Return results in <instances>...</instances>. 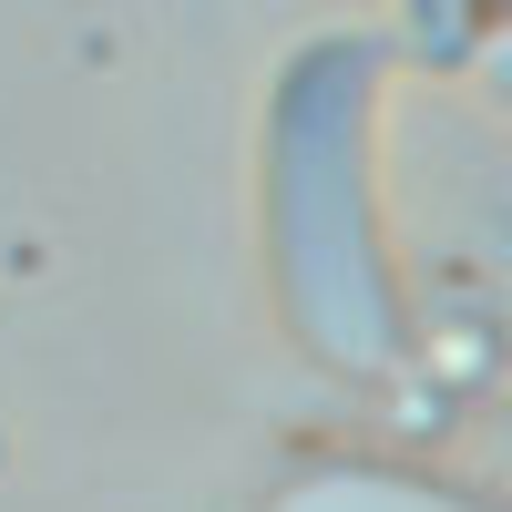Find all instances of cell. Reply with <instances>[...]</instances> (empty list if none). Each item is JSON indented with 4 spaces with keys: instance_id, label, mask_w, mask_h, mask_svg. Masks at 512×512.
Here are the masks:
<instances>
[{
    "instance_id": "obj_1",
    "label": "cell",
    "mask_w": 512,
    "mask_h": 512,
    "mask_svg": "<svg viewBox=\"0 0 512 512\" xmlns=\"http://www.w3.org/2000/svg\"><path fill=\"white\" fill-rule=\"evenodd\" d=\"M369 93L379 41L318 31L267 93V246L297 338L328 369H400V297L369 226Z\"/></svg>"
},
{
    "instance_id": "obj_2",
    "label": "cell",
    "mask_w": 512,
    "mask_h": 512,
    "mask_svg": "<svg viewBox=\"0 0 512 512\" xmlns=\"http://www.w3.org/2000/svg\"><path fill=\"white\" fill-rule=\"evenodd\" d=\"M277 512H472V502L400 482V472H308L297 492H277Z\"/></svg>"
},
{
    "instance_id": "obj_3",
    "label": "cell",
    "mask_w": 512,
    "mask_h": 512,
    "mask_svg": "<svg viewBox=\"0 0 512 512\" xmlns=\"http://www.w3.org/2000/svg\"><path fill=\"white\" fill-rule=\"evenodd\" d=\"M482 21V0H420V31H431V52H461Z\"/></svg>"
}]
</instances>
